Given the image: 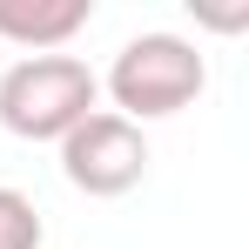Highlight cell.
<instances>
[{
	"label": "cell",
	"mask_w": 249,
	"mask_h": 249,
	"mask_svg": "<svg viewBox=\"0 0 249 249\" xmlns=\"http://www.w3.org/2000/svg\"><path fill=\"white\" fill-rule=\"evenodd\" d=\"M101 108V74L74 54H27L0 74V128L20 142H61Z\"/></svg>",
	"instance_id": "6da1fadb"
},
{
	"label": "cell",
	"mask_w": 249,
	"mask_h": 249,
	"mask_svg": "<svg viewBox=\"0 0 249 249\" xmlns=\"http://www.w3.org/2000/svg\"><path fill=\"white\" fill-rule=\"evenodd\" d=\"M61 175L81 189V196H128L142 175H148V135L135 122H122L115 108H94L81 128L61 135Z\"/></svg>",
	"instance_id": "3957f363"
},
{
	"label": "cell",
	"mask_w": 249,
	"mask_h": 249,
	"mask_svg": "<svg viewBox=\"0 0 249 249\" xmlns=\"http://www.w3.org/2000/svg\"><path fill=\"white\" fill-rule=\"evenodd\" d=\"M41 209L27 202L20 189H7L0 182V249H41Z\"/></svg>",
	"instance_id": "5b68a950"
},
{
	"label": "cell",
	"mask_w": 249,
	"mask_h": 249,
	"mask_svg": "<svg viewBox=\"0 0 249 249\" xmlns=\"http://www.w3.org/2000/svg\"><path fill=\"white\" fill-rule=\"evenodd\" d=\"M88 20H94L88 0H0V41L27 54H61Z\"/></svg>",
	"instance_id": "277c9868"
},
{
	"label": "cell",
	"mask_w": 249,
	"mask_h": 249,
	"mask_svg": "<svg viewBox=\"0 0 249 249\" xmlns=\"http://www.w3.org/2000/svg\"><path fill=\"white\" fill-rule=\"evenodd\" d=\"M108 94H115V115L122 122H168L182 108H196V94L209 88V61L196 41L182 34H135L108 68Z\"/></svg>",
	"instance_id": "7a4b0ae2"
}]
</instances>
